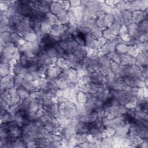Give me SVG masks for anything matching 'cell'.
<instances>
[{
    "instance_id": "f6af8a7d",
    "label": "cell",
    "mask_w": 148,
    "mask_h": 148,
    "mask_svg": "<svg viewBox=\"0 0 148 148\" xmlns=\"http://www.w3.org/2000/svg\"><path fill=\"white\" fill-rule=\"evenodd\" d=\"M102 133L103 138L111 137V136H113V135L114 134L115 130L110 127H106Z\"/></svg>"
},
{
    "instance_id": "7c38bea8",
    "label": "cell",
    "mask_w": 148,
    "mask_h": 148,
    "mask_svg": "<svg viewBox=\"0 0 148 148\" xmlns=\"http://www.w3.org/2000/svg\"><path fill=\"white\" fill-rule=\"evenodd\" d=\"M136 64L135 58L130 56L127 53H125L121 55V63L120 65H128Z\"/></svg>"
},
{
    "instance_id": "52a82bcc",
    "label": "cell",
    "mask_w": 148,
    "mask_h": 148,
    "mask_svg": "<svg viewBox=\"0 0 148 148\" xmlns=\"http://www.w3.org/2000/svg\"><path fill=\"white\" fill-rule=\"evenodd\" d=\"M128 35L131 38H138L142 33L139 30L138 25L137 24L132 23L127 26Z\"/></svg>"
},
{
    "instance_id": "1f68e13d",
    "label": "cell",
    "mask_w": 148,
    "mask_h": 148,
    "mask_svg": "<svg viewBox=\"0 0 148 148\" xmlns=\"http://www.w3.org/2000/svg\"><path fill=\"white\" fill-rule=\"evenodd\" d=\"M121 25L119 24V23L116 22H114L109 28L108 29L110 30V31L115 36H119V32L120 29Z\"/></svg>"
},
{
    "instance_id": "277c9868",
    "label": "cell",
    "mask_w": 148,
    "mask_h": 148,
    "mask_svg": "<svg viewBox=\"0 0 148 148\" xmlns=\"http://www.w3.org/2000/svg\"><path fill=\"white\" fill-rule=\"evenodd\" d=\"M69 29L67 24L53 25L50 32V35L60 37Z\"/></svg>"
},
{
    "instance_id": "d590c367",
    "label": "cell",
    "mask_w": 148,
    "mask_h": 148,
    "mask_svg": "<svg viewBox=\"0 0 148 148\" xmlns=\"http://www.w3.org/2000/svg\"><path fill=\"white\" fill-rule=\"evenodd\" d=\"M109 40H108L106 39H105L104 37L102 36L101 38H99V39H97L95 43V45H94V49H97V50H99L100 49L101 47H102Z\"/></svg>"
},
{
    "instance_id": "9c48e42d",
    "label": "cell",
    "mask_w": 148,
    "mask_h": 148,
    "mask_svg": "<svg viewBox=\"0 0 148 148\" xmlns=\"http://www.w3.org/2000/svg\"><path fill=\"white\" fill-rule=\"evenodd\" d=\"M88 123H85L79 121L75 126L76 134L87 135L88 134Z\"/></svg>"
},
{
    "instance_id": "d6986e66",
    "label": "cell",
    "mask_w": 148,
    "mask_h": 148,
    "mask_svg": "<svg viewBox=\"0 0 148 148\" xmlns=\"http://www.w3.org/2000/svg\"><path fill=\"white\" fill-rule=\"evenodd\" d=\"M0 75L1 77H3L10 75H12L10 71V65L9 64L1 63Z\"/></svg>"
},
{
    "instance_id": "8992f818",
    "label": "cell",
    "mask_w": 148,
    "mask_h": 148,
    "mask_svg": "<svg viewBox=\"0 0 148 148\" xmlns=\"http://www.w3.org/2000/svg\"><path fill=\"white\" fill-rule=\"evenodd\" d=\"M61 71L62 69L58 68L56 64L50 66L46 70V77L55 79L59 76Z\"/></svg>"
},
{
    "instance_id": "ba28073f",
    "label": "cell",
    "mask_w": 148,
    "mask_h": 148,
    "mask_svg": "<svg viewBox=\"0 0 148 148\" xmlns=\"http://www.w3.org/2000/svg\"><path fill=\"white\" fill-rule=\"evenodd\" d=\"M63 11L64 10L59 1H51L50 3V12L54 15L57 16Z\"/></svg>"
},
{
    "instance_id": "ab89813d",
    "label": "cell",
    "mask_w": 148,
    "mask_h": 148,
    "mask_svg": "<svg viewBox=\"0 0 148 148\" xmlns=\"http://www.w3.org/2000/svg\"><path fill=\"white\" fill-rule=\"evenodd\" d=\"M56 16L62 24H67L68 23V17L66 12L63 11Z\"/></svg>"
},
{
    "instance_id": "ffe728a7",
    "label": "cell",
    "mask_w": 148,
    "mask_h": 148,
    "mask_svg": "<svg viewBox=\"0 0 148 148\" xmlns=\"http://www.w3.org/2000/svg\"><path fill=\"white\" fill-rule=\"evenodd\" d=\"M49 57L53 58H58L60 57L59 54L58 53L57 50L54 48L53 46H50L46 47L43 51Z\"/></svg>"
},
{
    "instance_id": "8fae6325",
    "label": "cell",
    "mask_w": 148,
    "mask_h": 148,
    "mask_svg": "<svg viewBox=\"0 0 148 148\" xmlns=\"http://www.w3.org/2000/svg\"><path fill=\"white\" fill-rule=\"evenodd\" d=\"M136 64L140 66H147V52H140L135 57Z\"/></svg>"
},
{
    "instance_id": "484cf974",
    "label": "cell",
    "mask_w": 148,
    "mask_h": 148,
    "mask_svg": "<svg viewBox=\"0 0 148 148\" xmlns=\"http://www.w3.org/2000/svg\"><path fill=\"white\" fill-rule=\"evenodd\" d=\"M114 22V17L112 13H105L104 18V25L106 28H108Z\"/></svg>"
},
{
    "instance_id": "680465c9",
    "label": "cell",
    "mask_w": 148,
    "mask_h": 148,
    "mask_svg": "<svg viewBox=\"0 0 148 148\" xmlns=\"http://www.w3.org/2000/svg\"><path fill=\"white\" fill-rule=\"evenodd\" d=\"M139 147L142 148H147L148 147V141L147 139H144L142 142L139 145Z\"/></svg>"
},
{
    "instance_id": "681fc988",
    "label": "cell",
    "mask_w": 148,
    "mask_h": 148,
    "mask_svg": "<svg viewBox=\"0 0 148 148\" xmlns=\"http://www.w3.org/2000/svg\"><path fill=\"white\" fill-rule=\"evenodd\" d=\"M59 2L61 3V5L62 6L63 10L65 12H67L71 8L70 4H69V1H59Z\"/></svg>"
},
{
    "instance_id": "603a6c76",
    "label": "cell",
    "mask_w": 148,
    "mask_h": 148,
    "mask_svg": "<svg viewBox=\"0 0 148 148\" xmlns=\"http://www.w3.org/2000/svg\"><path fill=\"white\" fill-rule=\"evenodd\" d=\"M52 26H53L52 25L46 22H45V21L42 22L40 27V32L42 34L43 36L50 34L52 29Z\"/></svg>"
},
{
    "instance_id": "db71d44e",
    "label": "cell",
    "mask_w": 148,
    "mask_h": 148,
    "mask_svg": "<svg viewBox=\"0 0 148 148\" xmlns=\"http://www.w3.org/2000/svg\"><path fill=\"white\" fill-rule=\"evenodd\" d=\"M128 29H127V26H125L124 25H122L120 29L119 35L122 36V35H128Z\"/></svg>"
},
{
    "instance_id": "6125c7cd",
    "label": "cell",
    "mask_w": 148,
    "mask_h": 148,
    "mask_svg": "<svg viewBox=\"0 0 148 148\" xmlns=\"http://www.w3.org/2000/svg\"><path fill=\"white\" fill-rule=\"evenodd\" d=\"M143 92H144V97L147 98V88L145 87L143 88Z\"/></svg>"
},
{
    "instance_id": "60d3db41",
    "label": "cell",
    "mask_w": 148,
    "mask_h": 148,
    "mask_svg": "<svg viewBox=\"0 0 148 148\" xmlns=\"http://www.w3.org/2000/svg\"><path fill=\"white\" fill-rule=\"evenodd\" d=\"M23 81H24V79L21 74L14 75V86L16 87L17 88L21 86Z\"/></svg>"
},
{
    "instance_id": "836d02e7",
    "label": "cell",
    "mask_w": 148,
    "mask_h": 148,
    "mask_svg": "<svg viewBox=\"0 0 148 148\" xmlns=\"http://www.w3.org/2000/svg\"><path fill=\"white\" fill-rule=\"evenodd\" d=\"M139 51L138 50L136 46L133 45H128L127 46V53L130 56L135 58L137 55L139 54Z\"/></svg>"
},
{
    "instance_id": "d4e9b609",
    "label": "cell",
    "mask_w": 148,
    "mask_h": 148,
    "mask_svg": "<svg viewBox=\"0 0 148 148\" xmlns=\"http://www.w3.org/2000/svg\"><path fill=\"white\" fill-rule=\"evenodd\" d=\"M109 69H110V71L112 72H113L114 73L116 74V75H121V66L112 61H110V65H109Z\"/></svg>"
},
{
    "instance_id": "2e32d148",
    "label": "cell",
    "mask_w": 148,
    "mask_h": 148,
    "mask_svg": "<svg viewBox=\"0 0 148 148\" xmlns=\"http://www.w3.org/2000/svg\"><path fill=\"white\" fill-rule=\"evenodd\" d=\"M20 87H21L23 89L25 90L26 91H28L29 93L38 90L36 88V87L35 86L33 81H27V80H24V81L22 83V85Z\"/></svg>"
},
{
    "instance_id": "4dcf8cb0",
    "label": "cell",
    "mask_w": 148,
    "mask_h": 148,
    "mask_svg": "<svg viewBox=\"0 0 148 148\" xmlns=\"http://www.w3.org/2000/svg\"><path fill=\"white\" fill-rule=\"evenodd\" d=\"M56 17H57V16L56 15L51 13L50 12H49L45 13L44 15V21L53 25L54 22Z\"/></svg>"
},
{
    "instance_id": "f907efd6",
    "label": "cell",
    "mask_w": 148,
    "mask_h": 148,
    "mask_svg": "<svg viewBox=\"0 0 148 148\" xmlns=\"http://www.w3.org/2000/svg\"><path fill=\"white\" fill-rule=\"evenodd\" d=\"M69 4H70L71 8H75L81 5V1H79V0L69 1Z\"/></svg>"
},
{
    "instance_id": "3957f363",
    "label": "cell",
    "mask_w": 148,
    "mask_h": 148,
    "mask_svg": "<svg viewBox=\"0 0 148 148\" xmlns=\"http://www.w3.org/2000/svg\"><path fill=\"white\" fill-rule=\"evenodd\" d=\"M147 18V9L145 11L136 10L132 12V22L138 24L143 20Z\"/></svg>"
},
{
    "instance_id": "5b68a950",
    "label": "cell",
    "mask_w": 148,
    "mask_h": 148,
    "mask_svg": "<svg viewBox=\"0 0 148 148\" xmlns=\"http://www.w3.org/2000/svg\"><path fill=\"white\" fill-rule=\"evenodd\" d=\"M90 83L105 84V77L99 71L94 72L89 75Z\"/></svg>"
},
{
    "instance_id": "7402d4cb",
    "label": "cell",
    "mask_w": 148,
    "mask_h": 148,
    "mask_svg": "<svg viewBox=\"0 0 148 148\" xmlns=\"http://www.w3.org/2000/svg\"><path fill=\"white\" fill-rule=\"evenodd\" d=\"M123 19V25L127 26L132 23V13L128 10H123L121 12Z\"/></svg>"
},
{
    "instance_id": "9a60e30c",
    "label": "cell",
    "mask_w": 148,
    "mask_h": 148,
    "mask_svg": "<svg viewBox=\"0 0 148 148\" xmlns=\"http://www.w3.org/2000/svg\"><path fill=\"white\" fill-rule=\"evenodd\" d=\"M17 47L12 42L5 43L2 47H1V53H5L13 54L17 50Z\"/></svg>"
},
{
    "instance_id": "ee69618b",
    "label": "cell",
    "mask_w": 148,
    "mask_h": 148,
    "mask_svg": "<svg viewBox=\"0 0 148 148\" xmlns=\"http://www.w3.org/2000/svg\"><path fill=\"white\" fill-rule=\"evenodd\" d=\"M105 14L102 15L101 16L98 17L96 18V25L98 27H99L102 31L105 29L106 28L104 25V18H105Z\"/></svg>"
},
{
    "instance_id": "f546056e",
    "label": "cell",
    "mask_w": 148,
    "mask_h": 148,
    "mask_svg": "<svg viewBox=\"0 0 148 148\" xmlns=\"http://www.w3.org/2000/svg\"><path fill=\"white\" fill-rule=\"evenodd\" d=\"M56 65L62 70H67L69 69L66 64V60L62 57H60L57 58Z\"/></svg>"
},
{
    "instance_id": "ac0fdd59",
    "label": "cell",
    "mask_w": 148,
    "mask_h": 148,
    "mask_svg": "<svg viewBox=\"0 0 148 148\" xmlns=\"http://www.w3.org/2000/svg\"><path fill=\"white\" fill-rule=\"evenodd\" d=\"M129 132V124H124L117 127L115 130L114 135L120 136H126Z\"/></svg>"
},
{
    "instance_id": "be15d7a7",
    "label": "cell",
    "mask_w": 148,
    "mask_h": 148,
    "mask_svg": "<svg viewBox=\"0 0 148 148\" xmlns=\"http://www.w3.org/2000/svg\"><path fill=\"white\" fill-rule=\"evenodd\" d=\"M144 83H145V86H146V87H147V86H148V79H147V78H145V79H144Z\"/></svg>"
},
{
    "instance_id": "e0dca14e",
    "label": "cell",
    "mask_w": 148,
    "mask_h": 148,
    "mask_svg": "<svg viewBox=\"0 0 148 148\" xmlns=\"http://www.w3.org/2000/svg\"><path fill=\"white\" fill-rule=\"evenodd\" d=\"M110 13L112 14L115 22L119 23L121 25H123V17L121 15V13L119 10H118L116 7H113Z\"/></svg>"
},
{
    "instance_id": "7a4b0ae2",
    "label": "cell",
    "mask_w": 148,
    "mask_h": 148,
    "mask_svg": "<svg viewBox=\"0 0 148 148\" xmlns=\"http://www.w3.org/2000/svg\"><path fill=\"white\" fill-rule=\"evenodd\" d=\"M14 86V76L10 75L3 77L1 80V90L9 89Z\"/></svg>"
},
{
    "instance_id": "7bdbcfd3",
    "label": "cell",
    "mask_w": 148,
    "mask_h": 148,
    "mask_svg": "<svg viewBox=\"0 0 148 148\" xmlns=\"http://www.w3.org/2000/svg\"><path fill=\"white\" fill-rule=\"evenodd\" d=\"M77 101L78 103H85L87 101L86 94L80 91L77 94Z\"/></svg>"
},
{
    "instance_id": "11a10c76",
    "label": "cell",
    "mask_w": 148,
    "mask_h": 148,
    "mask_svg": "<svg viewBox=\"0 0 148 148\" xmlns=\"http://www.w3.org/2000/svg\"><path fill=\"white\" fill-rule=\"evenodd\" d=\"M141 73L142 75L144 78H147L148 75L147 72V66H142L141 67Z\"/></svg>"
},
{
    "instance_id": "94428289",
    "label": "cell",
    "mask_w": 148,
    "mask_h": 148,
    "mask_svg": "<svg viewBox=\"0 0 148 148\" xmlns=\"http://www.w3.org/2000/svg\"><path fill=\"white\" fill-rule=\"evenodd\" d=\"M105 3L109 6H111V7H114V1H112V0H108V1H105Z\"/></svg>"
},
{
    "instance_id": "30bf717a",
    "label": "cell",
    "mask_w": 148,
    "mask_h": 148,
    "mask_svg": "<svg viewBox=\"0 0 148 148\" xmlns=\"http://www.w3.org/2000/svg\"><path fill=\"white\" fill-rule=\"evenodd\" d=\"M88 49L85 46H82L79 45L73 53V54L79 60H82L86 57Z\"/></svg>"
},
{
    "instance_id": "6da1fadb",
    "label": "cell",
    "mask_w": 148,
    "mask_h": 148,
    "mask_svg": "<svg viewBox=\"0 0 148 148\" xmlns=\"http://www.w3.org/2000/svg\"><path fill=\"white\" fill-rule=\"evenodd\" d=\"M59 113L68 119L76 117L77 112L75 104L66 100L65 102L58 104Z\"/></svg>"
},
{
    "instance_id": "4316f807",
    "label": "cell",
    "mask_w": 148,
    "mask_h": 148,
    "mask_svg": "<svg viewBox=\"0 0 148 148\" xmlns=\"http://www.w3.org/2000/svg\"><path fill=\"white\" fill-rule=\"evenodd\" d=\"M121 54H118L115 51H112V52H109L106 54V56L110 58V60H112L120 65L121 63Z\"/></svg>"
},
{
    "instance_id": "44dd1931",
    "label": "cell",
    "mask_w": 148,
    "mask_h": 148,
    "mask_svg": "<svg viewBox=\"0 0 148 148\" xmlns=\"http://www.w3.org/2000/svg\"><path fill=\"white\" fill-rule=\"evenodd\" d=\"M12 34L8 31L1 32V47H2L5 43L11 42Z\"/></svg>"
},
{
    "instance_id": "9f6ffc18",
    "label": "cell",
    "mask_w": 148,
    "mask_h": 148,
    "mask_svg": "<svg viewBox=\"0 0 148 148\" xmlns=\"http://www.w3.org/2000/svg\"><path fill=\"white\" fill-rule=\"evenodd\" d=\"M124 106L128 110H131V109H135L136 108V103H134V102H128L125 105H124Z\"/></svg>"
},
{
    "instance_id": "6f0895ef",
    "label": "cell",
    "mask_w": 148,
    "mask_h": 148,
    "mask_svg": "<svg viewBox=\"0 0 148 148\" xmlns=\"http://www.w3.org/2000/svg\"><path fill=\"white\" fill-rule=\"evenodd\" d=\"M26 146H27V147L32 148V147H37V145H36V144L35 140H29V141H28V142H27Z\"/></svg>"
},
{
    "instance_id": "bcb514c9",
    "label": "cell",
    "mask_w": 148,
    "mask_h": 148,
    "mask_svg": "<svg viewBox=\"0 0 148 148\" xmlns=\"http://www.w3.org/2000/svg\"><path fill=\"white\" fill-rule=\"evenodd\" d=\"M23 38L25 41L29 42H34L36 40V35L34 32L28 33L23 37Z\"/></svg>"
},
{
    "instance_id": "e575fe53",
    "label": "cell",
    "mask_w": 148,
    "mask_h": 148,
    "mask_svg": "<svg viewBox=\"0 0 148 148\" xmlns=\"http://www.w3.org/2000/svg\"><path fill=\"white\" fill-rule=\"evenodd\" d=\"M127 45L124 43H121L117 45L115 47V51L119 54H123L127 53Z\"/></svg>"
},
{
    "instance_id": "83f0119b",
    "label": "cell",
    "mask_w": 148,
    "mask_h": 148,
    "mask_svg": "<svg viewBox=\"0 0 148 148\" xmlns=\"http://www.w3.org/2000/svg\"><path fill=\"white\" fill-rule=\"evenodd\" d=\"M67 73H68V76L69 79L71 83H76V81L77 79L76 70L73 68H70L68 69H67Z\"/></svg>"
},
{
    "instance_id": "f35d334b",
    "label": "cell",
    "mask_w": 148,
    "mask_h": 148,
    "mask_svg": "<svg viewBox=\"0 0 148 148\" xmlns=\"http://www.w3.org/2000/svg\"><path fill=\"white\" fill-rule=\"evenodd\" d=\"M139 30L142 33L147 32L148 31V20L147 18L143 20L142 22L138 24Z\"/></svg>"
},
{
    "instance_id": "816d5d0a",
    "label": "cell",
    "mask_w": 148,
    "mask_h": 148,
    "mask_svg": "<svg viewBox=\"0 0 148 148\" xmlns=\"http://www.w3.org/2000/svg\"><path fill=\"white\" fill-rule=\"evenodd\" d=\"M22 53L21 51L19 50L18 49H17V50L15 51V52L13 54V59L15 60L17 62H18L20 61V59L21 58Z\"/></svg>"
},
{
    "instance_id": "f1b7e54d",
    "label": "cell",
    "mask_w": 148,
    "mask_h": 148,
    "mask_svg": "<svg viewBox=\"0 0 148 148\" xmlns=\"http://www.w3.org/2000/svg\"><path fill=\"white\" fill-rule=\"evenodd\" d=\"M58 89L64 90L68 87V83L64 80L57 77L54 79Z\"/></svg>"
},
{
    "instance_id": "cb8c5ba5",
    "label": "cell",
    "mask_w": 148,
    "mask_h": 148,
    "mask_svg": "<svg viewBox=\"0 0 148 148\" xmlns=\"http://www.w3.org/2000/svg\"><path fill=\"white\" fill-rule=\"evenodd\" d=\"M100 66L109 68L111 60L106 55H102L98 57Z\"/></svg>"
},
{
    "instance_id": "d6a6232c",
    "label": "cell",
    "mask_w": 148,
    "mask_h": 148,
    "mask_svg": "<svg viewBox=\"0 0 148 148\" xmlns=\"http://www.w3.org/2000/svg\"><path fill=\"white\" fill-rule=\"evenodd\" d=\"M17 93L19 96V97L20 98V99L21 101L26 99L30 96V93L21 87H19L17 88Z\"/></svg>"
},
{
    "instance_id": "4fadbf2b",
    "label": "cell",
    "mask_w": 148,
    "mask_h": 148,
    "mask_svg": "<svg viewBox=\"0 0 148 148\" xmlns=\"http://www.w3.org/2000/svg\"><path fill=\"white\" fill-rule=\"evenodd\" d=\"M110 89L116 90V91H129L131 89V87H129L124 82L120 81V82H115Z\"/></svg>"
},
{
    "instance_id": "74e56055",
    "label": "cell",
    "mask_w": 148,
    "mask_h": 148,
    "mask_svg": "<svg viewBox=\"0 0 148 148\" xmlns=\"http://www.w3.org/2000/svg\"><path fill=\"white\" fill-rule=\"evenodd\" d=\"M91 33L97 39L102 36L103 31L99 27L95 25L91 29Z\"/></svg>"
},
{
    "instance_id": "91938a15",
    "label": "cell",
    "mask_w": 148,
    "mask_h": 148,
    "mask_svg": "<svg viewBox=\"0 0 148 148\" xmlns=\"http://www.w3.org/2000/svg\"><path fill=\"white\" fill-rule=\"evenodd\" d=\"M56 97H63V90L58 89L56 92Z\"/></svg>"
},
{
    "instance_id": "8d00e7d4",
    "label": "cell",
    "mask_w": 148,
    "mask_h": 148,
    "mask_svg": "<svg viewBox=\"0 0 148 148\" xmlns=\"http://www.w3.org/2000/svg\"><path fill=\"white\" fill-rule=\"evenodd\" d=\"M80 23L84 27L89 28L90 30L96 25V19L91 18L86 21H81Z\"/></svg>"
},
{
    "instance_id": "b9f144b4",
    "label": "cell",
    "mask_w": 148,
    "mask_h": 148,
    "mask_svg": "<svg viewBox=\"0 0 148 148\" xmlns=\"http://www.w3.org/2000/svg\"><path fill=\"white\" fill-rule=\"evenodd\" d=\"M102 36L104 37L105 39H106L109 41H112L113 40L116 36L114 35L108 28H106L103 31L102 33Z\"/></svg>"
},
{
    "instance_id": "f5cc1de1",
    "label": "cell",
    "mask_w": 148,
    "mask_h": 148,
    "mask_svg": "<svg viewBox=\"0 0 148 148\" xmlns=\"http://www.w3.org/2000/svg\"><path fill=\"white\" fill-rule=\"evenodd\" d=\"M139 41L140 43H144L146 42H147L148 40V36H147V32L143 33L142 35H140L138 38Z\"/></svg>"
},
{
    "instance_id": "7dc6e473",
    "label": "cell",
    "mask_w": 148,
    "mask_h": 148,
    "mask_svg": "<svg viewBox=\"0 0 148 148\" xmlns=\"http://www.w3.org/2000/svg\"><path fill=\"white\" fill-rule=\"evenodd\" d=\"M66 99L71 102L73 103L74 104H76L77 103V94L74 93L72 91H71L70 94H69V95L68 96V97L66 98Z\"/></svg>"
},
{
    "instance_id": "c3c4849f",
    "label": "cell",
    "mask_w": 148,
    "mask_h": 148,
    "mask_svg": "<svg viewBox=\"0 0 148 148\" xmlns=\"http://www.w3.org/2000/svg\"><path fill=\"white\" fill-rule=\"evenodd\" d=\"M91 60V58L87 57H85L84 59L80 60V62H81V64H82L83 68H86L90 65Z\"/></svg>"
},
{
    "instance_id": "5bb4252c",
    "label": "cell",
    "mask_w": 148,
    "mask_h": 148,
    "mask_svg": "<svg viewBox=\"0 0 148 148\" xmlns=\"http://www.w3.org/2000/svg\"><path fill=\"white\" fill-rule=\"evenodd\" d=\"M84 40H85V47H86L88 49H92L94 46L97 39L91 34L90 32L87 34L85 35Z\"/></svg>"
}]
</instances>
